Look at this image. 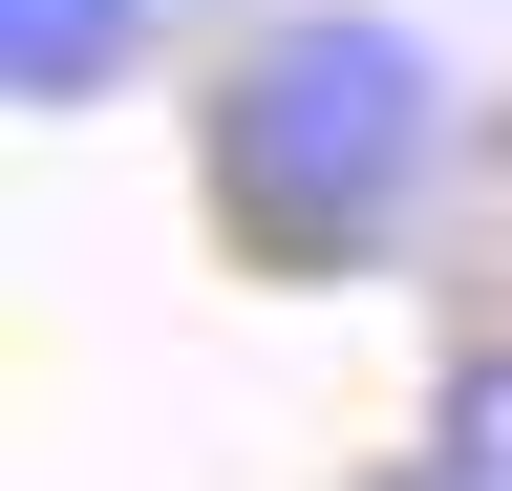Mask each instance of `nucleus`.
Here are the masks:
<instances>
[{
    "mask_svg": "<svg viewBox=\"0 0 512 491\" xmlns=\"http://www.w3.org/2000/svg\"><path fill=\"white\" fill-rule=\"evenodd\" d=\"M427 491H512V342L448 363V406H427Z\"/></svg>",
    "mask_w": 512,
    "mask_h": 491,
    "instance_id": "7ed1b4c3",
    "label": "nucleus"
},
{
    "mask_svg": "<svg viewBox=\"0 0 512 491\" xmlns=\"http://www.w3.org/2000/svg\"><path fill=\"white\" fill-rule=\"evenodd\" d=\"M171 43V0H0V107H107Z\"/></svg>",
    "mask_w": 512,
    "mask_h": 491,
    "instance_id": "f03ea898",
    "label": "nucleus"
},
{
    "mask_svg": "<svg viewBox=\"0 0 512 491\" xmlns=\"http://www.w3.org/2000/svg\"><path fill=\"white\" fill-rule=\"evenodd\" d=\"M192 193H214L235 278H363L406 257V214L448 193V65L384 0H278L214 43L192 86Z\"/></svg>",
    "mask_w": 512,
    "mask_h": 491,
    "instance_id": "f257e3e1",
    "label": "nucleus"
}]
</instances>
